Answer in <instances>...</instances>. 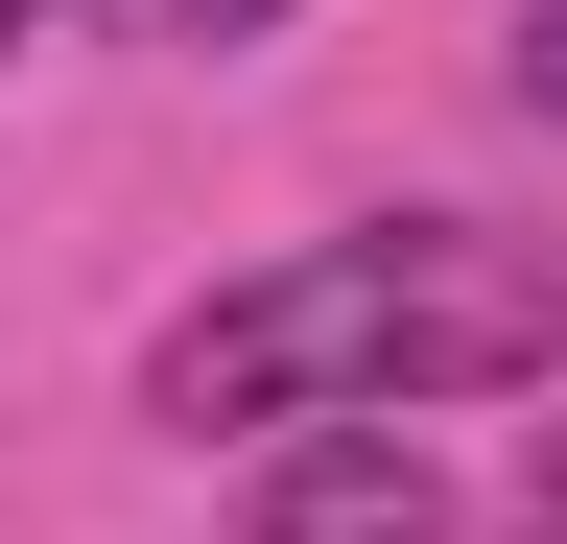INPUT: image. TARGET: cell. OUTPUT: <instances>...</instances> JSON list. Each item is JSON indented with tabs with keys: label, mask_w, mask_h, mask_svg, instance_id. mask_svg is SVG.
I'll return each mask as SVG.
<instances>
[{
	"label": "cell",
	"mask_w": 567,
	"mask_h": 544,
	"mask_svg": "<svg viewBox=\"0 0 567 544\" xmlns=\"http://www.w3.org/2000/svg\"><path fill=\"white\" fill-rule=\"evenodd\" d=\"M496 379H567V260L473 237V214L284 237L260 285L142 331V402L166 427H425V402H496Z\"/></svg>",
	"instance_id": "obj_1"
},
{
	"label": "cell",
	"mask_w": 567,
	"mask_h": 544,
	"mask_svg": "<svg viewBox=\"0 0 567 544\" xmlns=\"http://www.w3.org/2000/svg\"><path fill=\"white\" fill-rule=\"evenodd\" d=\"M237 544H450V450L425 427H284L237 473Z\"/></svg>",
	"instance_id": "obj_2"
},
{
	"label": "cell",
	"mask_w": 567,
	"mask_h": 544,
	"mask_svg": "<svg viewBox=\"0 0 567 544\" xmlns=\"http://www.w3.org/2000/svg\"><path fill=\"white\" fill-rule=\"evenodd\" d=\"M142 24H166V48H260L284 0H142Z\"/></svg>",
	"instance_id": "obj_3"
},
{
	"label": "cell",
	"mask_w": 567,
	"mask_h": 544,
	"mask_svg": "<svg viewBox=\"0 0 567 544\" xmlns=\"http://www.w3.org/2000/svg\"><path fill=\"white\" fill-rule=\"evenodd\" d=\"M520 119H567V0H520Z\"/></svg>",
	"instance_id": "obj_4"
},
{
	"label": "cell",
	"mask_w": 567,
	"mask_h": 544,
	"mask_svg": "<svg viewBox=\"0 0 567 544\" xmlns=\"http://www.w3.org/2000/svg\"><path fill=\"white\" fill-rule=\"evenodd\" d=\"M520 544H567V450H544V473H520Z\"/></svg>",
	"instance_id": "obj_5"
},
{
	"label": "cell",
	"mask_w": 567,
	"mask_h": 544,
	"mask_svg": "<svg viewBox=\"0 0 567 544\" xmlns=\"http://www.w3.org/2000/svg\"><path fill=\"white\" fill-rule=\"evenodd\" d=\"M24 24H48V0H0V48H24Z\"/></svg>",
	"instance_id": "obj_6"
}]
</instances>
